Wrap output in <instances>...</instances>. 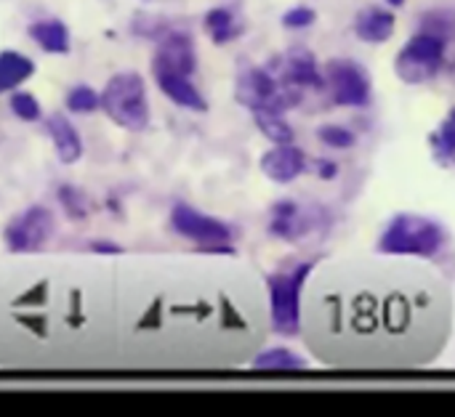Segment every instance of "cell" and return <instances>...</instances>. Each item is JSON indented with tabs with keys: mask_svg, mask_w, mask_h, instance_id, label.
Here are the masks:
<instances>
[{
	"mask_svg": "<svg viewBox=\"0 0 455 417\" xmlns=\"http://www.w3.org/2000/svg\"><path fill=\"white\" fill-rule=\"evenodd\" d=\"M453 330V293L421 258L347 256L315 266L301 333L317 362L339 370L432 365Z\"/></svg>",
	"mask_w": 455,
	"mask_h": 417,
	"instance_id": "1",
	"label": "cell"
},
{
	"mask_svg": "<svg viewBox=\"0 0 455 417\" xmlns=\"http://www.w3.org/2000/svg\"><path fill=\"white\" fill-rule=\"evenodd\" d=\"M448 242V232L429 216L397 213L376 242V253L403 256V258H435Z\"/></svg>",
	"mask_w": 455,
	"mask_h": 417,
	"instance_id": "2",
	"label": "cell"
},
{
	"mask_svg": "<svg viewBox=\"0 0 455 417\" xmlns=\"http://www.w3.org/2000/svg\"><path fill=\"white\" fill-rule=\"evenodd\" d=\"M101 96V112L123 130L141 133L149 128V98H147V83L139 72H117L107 80Z\"/></svg>",
	"mask_w": 455,
	"mask_h": 417,
	"instance_id": "3",
	"label": "cell"
},
{
	"mask_svg": "<svg viewBox=\"0 0 455 417\" xmlns=\"http://www.w3.org/2000/svg\"><path fill=\"white\" fill-rule=\"evenodd\" d=\"M317 264H301L293 271H280L267 277L269 293V322L272 330L280 335H299L301 333V309H304V290Z\"/></svg>",
	"mask_w": 455,
	"mask_h": 417,
	"instance_id": "4",
	"label": "cell"
},
{
	"mask_svg": "<svg viewBox=\"0 0 455 417\" xmlns=\"http://www.w3.org/2000/svg\"><path fill=\"white\" fill-rule=\"evenodd\" d=\"M56 234V216L45 205H29L16 213L3 229V245L13 256L40 253Z\"/></svg>",
	"mask_w": 455,
	"mask_h": 417,
	"instance_id": "5",
	"label": "cell"
},
{
	"mask_svg": "<svg viewBox=\"0 0 455 417\" xmlns=\"http://www.w3.org/2000/svg\"><path fill=\"white\" fill-rule=\"evenodd\" d=\"M237 101L243 106H248L251 112L253 109H272V112H285L291 106L299 104L301 93L296 88H283L272 72H267L264 67H253L248 69L245 75H240L237 80V90H235Z\"/></svg>",
	"mask_w": 455,
	"mask_h": 417,
	"instance_id": "6",
	"label": "cell"
},
{
	"mask_svg": "<svg viewBox=\"0 0 455 417\" xmlns=\"http://www.w3.org/2000/svg\"><path fill=\"white\" fill-rule=\"evenodd\" d=\"M443 59H445V37L437 32H419L400 51L395 69L405 83L416 85L435 77L443 67Z\"/></svg>",
	"mask_w": 455,
	"mask_h": 417,
	"instance_id": "7",
	"label": "cell"
},
{
	"mask_svg": "<svg viewBox=\"0 0 455 417\" xmlns=\"http://www.w3.org/2000/svg\"><path fill=\"white\" fill-rule=\"evenodd\" d=\"M171 229L179 237H184V240H189V242H195L200 248L229 245L232 242V229L224 221H219V218H213V216H208V213H203V210H197V208H192L187 202L173 205Z\"/></svg>",
	"mask_w": 455,
	"mask_h": 417,
	"instance_id": "8",
	"label": "cell"
},
{
	"mask_svg": "<svg viewBox=\"0 0 455 417\" xmlns=\"http://www.w3.org/2000/svg\"><path fill=\"white\" fill-rule=\"evenodd\" d=\"M328 85L341 106H365L371 101V80L357 61L336 59L328 64Z\"/></svg>",
	"mask_w": 455,
	"mask_h": 417,
	"instance_id": "9",
	"label": "cell"
},
{
	"mask_svg": "<svg viewBox=\"0 0 455 417\" xmlns=\"http://www.w3.org/2000/svg\"><path fill=\"white\" fill-rule=\"evenodd\" d=\"M152 77H155L157 88L163 90V96L171 98L176 106L189 109V112H200V114L208 112V101L197 90V85L189 80V75H181V72H173L168 67L152 64Z\"/></svg>",
	"mask_w": 455,
	"mask_h": 417,
	"instance_id": "10",
	"label": "cell"
},
{
	"mask_svg": "<svg viewBox=\"0 0 455 417\" xmlns=\"http://www.w3.org/2000/svg\"><path fill=\"white\" fill-rule=\"evenodd\" d=\"M152 64H160V67H168L173 72H181V75L192 77L195 69H197V51H195L192 37L187 32H165L157 40Z\"/></svg>",
	"mask_w": 455,
	"mask_h": 417,
	"instance_id": "11",
	"label": "cell"
},
{
	"mask_svg": "<svg viewBox=\"0 0 455 417\" xmlns=\"http://www.w3.org/2000/svg\"><path fill=\"white\" fill-rule=\"evenodd\" d=\"M261 173L275 184H293L307 170V154L304 149L293 144H275L261 157Z\"/></svg>",
	"mask_w": 455,
	"mask_h": 417,
	"instance_id": "12",
	"label": "cell"
},
{
	"mask_svg": "<svg viewBox=\"0 0 455 417\" xmlns=\"http://www.w3.org/2000/svg\"><path fill=\"white\" fill-rule=\"evenodd\" d=\"M43 125H45V133H48V138H51V144L56 149L59 162H64V165L80 162V157H83V138H80L77 128L69 122V117L61 114V112H53V114H48L43 120Z\"/></svg>",
	"mask_w": 455,
	"mask_h": 417,
	"instance_id": "13",
	"label": "cell"
},
{
	"mask_svg": "<svg viewBox=\"0 0 455 417\" xmlns=\"http://www.w3.org/2000/svg\"><path fill=\"white\" fill-rule=\"evenodd\" d=\"M269 232H272L277 240L296 242L299 237H304V234L309 232L307 213H304L296 202H280V205H275V208H272Z\"/></svg>",
	"mask_w": 455,
	"mask_h": 417,
	"instance_id": "14",
	"label": "cell"
},
{
	"mask_svg": "<svg viewBox=\"0 0 455 417\" xmlns=\"http://www.w3.org/2000/svg\"><path fill=\"white\" fill-rule=\"evenodd\" d=\"M29 37L45 51V53H69V29L61 19H43L29 24Z\"/></svg>",
	"mask_w": 455,
	"mask_h": 417,
	"instance_id": "15",
	"label": "cell"
},
{
	"mask_svg": "<svg viewBox=\"0 0 455 417\" xmlns=\"http://www.w3.org/2000/svg\"><path fill=\"white\" fill-rule=\"evenodd\" d=\"M35 75V61L19 51H0V96L21 88Z\"/></svg>",
	"mask_w": 455,
	"mask_h": 417,
	"instance_id": "16",
	"label": "cell"
},
{
	"mask_svg": "<svg viewBox=\"0 0 455 417\" xmlns=\"http://www.w3.org/2000/svg\"><path fill=\"white\" fill-rule=\"evenodd\" d=\"M355 32L365 43H384L395 32V13L384 8H368L357 16Z\"/></svg>",
	"mask_w": 455,
	"mask_h": 417,
	"instance_id": "17",
	"label": "cell"
},
{
	"mask_svg": "<svg viewBox=\"0 0 455 417\" xmlns=\"http://www.w3.org/2000/svg\"><path fill=\"white\" fill-rule=\"evenodd\" d=\"M283 80L291 88H323L325 85V77L312 53H293L285 64Z\"/></svg>",
	"mask_w": 455,
	"mask_h": 417,
	"instance_id": "18",
	"label": "cell"
},
{
	"mask_svg": "<svg viewBox=\"0 0 455 417\" xmlns=\"http://www.w3.org/2000/svg\"><path fill=\"white\" fill-rule=\"evenodd\" d=\"M205 32H208V37L216 43V45H227V43H232L240 32H243V27L237 24V19H235V13L229 11V8H224V5H216V8H211L208 13H205Z\"/></svg>",
	"mask_w": 455,
	"mask_h": 417,
	"instance_id": "19",
	"label": "cell"
},
{
	"mask_svg": "<svg viewBox=\"0 0 455 417\" xmlns=\"http://www.w3.org/2000/svg\"><path fill=\"white\" fill-rule=\"evenodd\" d=\"M251 365L256 370H267V373H293V370H304L307 359L293 354L291 349L277 346V349H267V351L256 354Z\"/></svg>",
	"mask_w": 455,
	"mask_h": 417,
	"instance_id": "20",
	"label": "cell"
},
{
	"mask_svg": "<svg viewBox=\"0 0 455 417\" xmlns=\"http://www.w3.org/2000/svg\"><path fill=\"white\" fill-rule=\"evenodd\" d=\"M253 120L259 130L272 141V144H293V128L285 122L280 112L272 109H253Z\"/></svg>",
	"mask_w": 455,
	"mask_h": 417,
	"instance_id": "21",
	"label": "cell"
},
{
	"mask_svg": "<svg viewBox=\"0 0 455 417\" xmlns=\"http://www.w3.org/2000/svg\"><path fill=\"white\" fill-rule=\"evenodd\" d=\"M432 152L440 162H448L455 157V109L448 112V117L435 128V133L429 136Z\"/></svg>",
	"mask_w": 455,
	"mask_h": 417,
	"instance_id": "22",
	"label": "cell"
},
{
	"mask_svg": "<svg viewBox=\"0 0 455 417\" xmlns=\"http://www.w3.org/2000/svg\"><path fill=\"white\" fill-rule=\"evenodd\" d=\"M64 104L72 114H91V112L101 109V96L91 85H75V88H69Z\"/></svg>",
	"mask_w": 455,
	"mask_h": 417,
	"instance_id": "23",
	"label": "cell"
},
{
	"mask_svg": "<svg viewBox=\"0 0 455 417\" xmlns=\"http://www.w3.org/2000/svg\"><path fill=\"white\" fill-rule=\"evenodd\" d=\"M59 202H61V208H64V213L69 216V221H83V218H88V213H91V205H88V194L83 192V189H77V186H59Z\"/></svg>",
	"mask_w": 455,
	"mask_h": 417,
	"instance_id": "24",
	"label": "cell"
},
{
	"mask_svg": "<svg viewBox=\"0 0 455 417\" xmlns=\"http://www.w3.org/2000/svg\"><path fill=\"white\" fill-rule=\"evenodd\" d=\"M8 106H11L13 117H19L21 122H37V120H43V106H40V101H37L32 93H27V90H13Z\"/></svg>",
	"mask_w": 455,
	"mask_h": 417,
	"instance_id": "25",
	"label": "cell"
},
{
	"mask_svg": "<svg viewBox=\"0 0 455 417\" xmlns=\"http://www.w3.org/2000/svg\"><path fill=\"white\" fill-rule=\"evenodd\" d=\"M317 138L331 146V149H349L355 146V133L349 128H341V125H323L317 130Z\"/></svg>",
	"mask_w": 455,
	"mask_h": 417,
	"instance_id": "26",
	"label": "cell"
},
{
	"mask_svg": "<svg viewBox=\"0 0 455 417\" xmlns=\"http://www.w3.org/2000/svg\"><path fill=\"white\" fill-rule=\"evenodd\" d=\"M315 21V11L309 5H293L285 16H283V24L288 29H304Z\"/></svg>",
	"mask_w": 455,
	"mask_h": 417,
	"instance_id": "27",
	"label": "cell"
},
{
	"mask_svg": "<svg viewBox=\"0 0 455 417\" xmlns=\"http://www.w3.org/2000/svg\"><path fill=\"white\" fill-rule=\"evenodd\" d=\"M91 253H96V256H123L125 250L120 245H115V242H109V240H93Z\"/></svg>",
	"mask_w": 455,
	"mask_h": 417,
	"instance_id": "28",
	"label": "cell"
},
{
	"mask_svg": "<svg viewBox=\"0 0 455 417\" xmlns=\"http://www.w3.org/2000/svg\"><path fill=\"white\" fill-rule=\"evenodd\" d=\"M320 173H323V178H336V165L333 162H323Z\"/></svg>",
	"mask_w": 455,
	"mask_h": 417,
	"instance_id": "29",
	"label": "cell"
},
{
	"mask_svg": "<svg viewBox=\"0 0 455 417\" xmlns=\"http://www.w3.org/2000/svg\"><path fill=\"white\" fill-rule=\"evenodd\" d=\"M387 3H389V5H395V8H400V5H403L405 0H387Z\"/></svg>",
	"mask_w": 455,
	"mask_h": 417,
	"instance_id": "30",
	"label": "cell"
},
{
	"mask_svg": "<svg viewBox=\"0 0 455 417\" xmlns=\"http://www.w3.org/2000/svg\"><path fill=\"white\" fill-rule=\"evenodd\" d=\"M144 3H149V0H144Z\"/></svg>",
	"mask_w": 455,
	"mask_h": 417,
	"instance_id": "31",
	"label": "cell"
}]
</instances>
